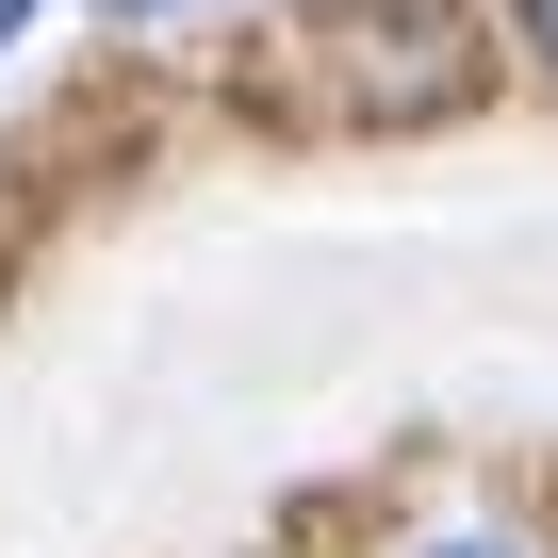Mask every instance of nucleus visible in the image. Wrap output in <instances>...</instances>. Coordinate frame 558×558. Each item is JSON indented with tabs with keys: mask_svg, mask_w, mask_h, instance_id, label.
I'll return each mask as SVG.
<instances>
[{
	"mask_svg": "<svg viewBox=\"0 0 558 558\" xmlns=\"http://www.w3.org/2000/svg\"><path fill=\"white\" fill-rule=\"evenodd\" d=\"M493 0H296L263 99L296 132H345V148H395V132H444L493 99Z\"/></svg>",
	"mask_w": 558,
	"mask_h": 558,
	"instance_id": "1",
	"label": "nucleus"
},
{
	"mask_svg": "<svg viewBox=\"0 0 558 558\" xmlns=\"http://www.w3.org/2000/svg\"><path fill=\"white\" fill-rule=\"evenodd\" d=\"M493 50H509V66L558 99V0H493Z\"/></svg>",
	"mask_w": 558,
	"mask_h": 558,
	"instance_id": "2",
	"label": "nucleus"
},
{
	"mask_svg": "<svg viewBox=\"0 0 558 558\" xmlns=\"http://www.w3.org/2000/svg\"><path fill=\"white\" fill-rule=\"evenodd\" d=\"M99 34H197V17H230V0H83Z\"/></svg>",
	"mask_w": 558,
	"mask_h": 558,
	"instance_id": "3",
	"label": "nucleus"
},
{
	"mask_svg": "<svg viewBox=\"0 0 558 558\" xmlns=\"http://www.w3.org/2000/svg\"><path fill=\"white\" fill-rule=\"evenodd\" d=\"M427 558H525V542H493V525H460V542H427Z\"/></svg>",
	"mask_w": 558,
	"mask_h": 558,
	"instance_id": "4",
	"label": "nucleus"
},
{
	"mask_svg": "<svg viewBox=\"0 0 558 558\" xmlns=\"http://www.w3.org/2000/svg\"><path fill=\"white\" fill-rule=\"evenodd\" d=\"M34 17H50V0H0V50H17V34H34Z\"/></svg>",
	"mask_w": 558,
	"mask_h": 558,
	"instance_id": "5",
	"label": "nucleus"
}]
</instances>
